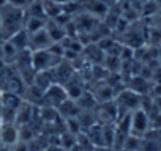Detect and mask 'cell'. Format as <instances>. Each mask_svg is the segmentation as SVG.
<instances>
[{"mask_svg": "<svg viewBox=\"0 0 161 151\" xmlns=\"http://www.w3.org/2000/svg\"><path fill=\"white\" fill-rule=\"evenodd\" d=\"M150 131V118L145 110L141 107L133 110L130 115V134L136 137H144Z\"/></svg>", "mask_w": 161, "mask_h": 151, "instance_id": "obj_1", "label": "cell"}, {"mask_svg": "<svg viewBox=\"0 0 161 151\" xmlns=\"http://www.w3.org/2000/svg\"><path fill=\"white\" fill-rule=\"evenodd\" d=\"M19 128H16V123H3L0 128V142L3 146H14L19 142Z\"/></svg>", "mask_w": 161, "mask_h": 151, "instance_id": "obj_2", "label": "cell"}, {"mask_svg": "<svg viewBox=\"0 0 161 151\" xmlns=\"http://www.w3.org/2000/svg\"><path fill=\"white\" fill-rule=\"evenodd\" d=\"M30 39H29V46L32 50H47L54 43L51 39V35L47 32V29H43L33 35H29Z\"/></svg>", "mask_w": 161, "mask_h": 151, "instance_id": "obj_3", "label": "cell"}, {"mask_svg": "<svg viewBox=\"0 0 161 151\" xmlns=\"http://www.w3.org/2000/svg\"><path fill=\"white\" fill-rule=\"evenodd\" d=\"M52 57L54 55L49 50H33V54H32V66L36 71L43 72V71H46L51 66Z\"/></svg>", "mask_w": 161, "mask_h": 151, "instance_id": "obj_4", "label": "cell"}, {"mask_svg": "<svg viewBox=\"0 0 161 151\" xmlns=\"http://www.w3.org/2000/svg\"><path fill=\"white\" fill-rule=\"evenodd\" d=\"M44 98L49 99V102L55 104V106H63L68 101V93L63 87L60 85H51L46 91H44Z\"/></svg>", "mask_w": 161, "mask_h": 151, "instance_id": "obj_5", "label": "cell"}, {"mask_svg": "<svg viewBox=\"0 0 161 151\" xmlns=\"http://www.w3.org/2000/svg\"><path fill=\"white\" fill-rule=\"evenodd\" d=\"M29 39H30V36H29V33H27L24 29H21L19 32H16L14 35H11V36L8 38V41H10L18 50L25 49V47L29 46Z\"/></svg>", "mask_w": 161, "mask_h": 151, "instance_id": "obj_6", "label": "cell"}, {"mask_svg": "<svg viewBox=\"0 0 161 151\" xmlns=\"http://www.w3.org/2000/svg\"><path fill=\"white\" fill-rule=\"evenodd\" d=\"M24 30L29 33V35H33L43 29H46V21L41 19V18H29V21L24 24Z\"/></svg>", "mask_w": 161, "mask_h": 151, "instance_id": "obj_7", "label": "cell"}, {"mask_svg": "<svg viewBox=\"0 0 161 151\" xmlns=\"http://www.w3.org/2000/svg\"><path fill=\"white\" fill-rule=\"evenodd\" d=\"M18 52H19V50H18L10 41H5V44H3V55H5V57H8V58H16Z\"/></svg>", "mask_w": 161, "mask_h": 151, "instance_id": "obj_8", "label": "cell"}, {"mask_svg": "<svg viewBox=\"0 0 161 151\" xmlns=\"http://www.w3.org/2000/svg\"><path fill=\"white\" fill-rule=\"evenodd\" d=\"M29 3V0H8V5L13 8H19L22 10V7H25Z\"/></svg>", "mask_w": 161, "mask_h": 151, "instance_id": "obj_9", "label": "cell"}, {"mask_svg": "<svg viewBox=\"0 0 161 151\" xmlns=\"http://www.w3.org/2000/svg\"><path fill=\"white\" fill-rule=\"evenodd\" d=\"M13 151H30V149H29V145H27V143H24L22 140H19V142L13 146Z\"/></svg>", "mask_w": 161, "mask_h": 151, "instance_id": "obj_10", "label": "cell"}, {"mask_svg": "<svg viewBox=\"0 0 161 151\" xmlns=\"http://www.w3.org/2000/svg\"><path fill=\"white\" fill-rule=\"evenodd\" d=\"M153 106H155V109H156L158 112H161V96L153 98Z\"/></svg>", "mask_w": 161, "mask_h": 151, "instance_id": "obj_11", "label": "cell"}, {"mask_svg": "<svg viewBox=\"0 0 161 151\" xmlns=\"http://www.w3.org/2000/svg\"><path fill=\"white\" fill-rule=\"evenodd\" d=\"M51 2H54V3H57V5H60V7H63V5H66V3H69L71 0H51Z\"/></svg>", "mask_w": 161, "mask_h": 151, "instance_id": "obj_12", "label": "cell"}, {"mask_svg": "<svg viewBox=\"0 0 161 151\" xmlns=\"http://www.w3.org/2000/svg\"><path fill=\"white\" fill-rule=\"evenodd\" d=\"M8 5V0H0V10H2L3 7H7Z\"/></svg>", "mask_w": 161, "mask_h": 151, "instance_id": "obj_13", "label": "cell"}, {"mask_svg": "<svg viewBox=\"0 0 161 151\" xmlns=\"http://www.w3.org/2000/svg\"><path fill=\"white\" fill-rule=\"evenodd\" d=\"M2 124H3V120H2V118H0V128H2Z\"/></svg>", "mask_w": 161, "mask_h": 151, "instance_id": "obj_14", "label": "cell"}]
</instances>
